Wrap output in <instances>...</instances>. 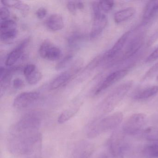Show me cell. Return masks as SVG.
<instances>
[{
	"mask_svg": "<svg viewBox=\"0 0 158 158\" xmlns=\"http://www.w3.org/2000/svg\"><path fill=\"white\" fill-rule=\"evenodd\" d=\"M76 3L77 9H78V10H82V9H84V7H85L83 2L76 1Z\"/></svg>",
	"mask_w": 158,
	"mask_h": 158,
	"instance_id": "37",
	"label": "cell"
},
{
	"mask_svg": "<svg viewBox=\"0 0 158 158\" xmlns=\"http://www.w3.org/2000/svg\"><path fill=\"white\" fill-rule=\"evenodd\" d=\"M16 27L17 24L14 21L9 19L1 22L0 25V30L1 31H3L7 29H14L16 28Z\"/></svg>",
	"mask_w": 158,
	"mask_h": 158,
	"instance_id": "24",
	"label": "cell"
},
{
	"mask_svg": "<svg viewBox=\"0 0 158 158\" xmlns=\"http://www.w3.org/2000/svg\"><path fill=\"white\" fill-rule=\"evenodd\" d=\"M145 136L149 140H158V130L150 127L145 130Z\"/></svg>",
	"mask_w": 158,
	"mask_h": 158,
	"instance_id": "25",
	"label": "cell"
},
{
	"mask_svg": "<svg viewBox=\"0 0 158 158\" xmlns=\"http://www.w3.org/2000/svg\"><path fill=\"white\" fill-rule=\"evenodd\" d=\"M13 87L15 89H21L24 85L23 81L20 78H16L13 81Z\"/></svg>",
	"mask_w": 158,
	"mask_h": 158,
	"instance_id": "33",
	"label": "cell"
},
{
	"mask_svg": "<svg viewBox=\"0 0 158 158\" xmlns=\"http://www.w3.org/2000/svg\"><path fill=\"white\" fill-rule=\"evenodd\" d=\"M122 133L114 132L108 142L110 153L114 158H123L125 145Z\"/></svg>",
	"mask_w": 158,
	"mask_h": 158,
	"instance_id": "5",
	"label": "cell"
},
{
	"mask_svg": "<svg viewBox=\"0 0 158 158\" xmlns=\"http://www.w3.org/2000/svg\"><path fill=\"white\" fill-rule=\"evenodd\" d=\"M83 38L84 37L81 34L79 33L74 34L68 39V44L71 48H75L83 40Z\"/></svg>",
	"mask_w": 158,
	"mask_h": 158,
	"instance_id": "22",
	"label": "cell"
},
{
	"mask_svg": "<svg viewBox=\"0 0 158 158\" xmlns=\"http://www.w3.org/2000/svg\"><path fill=\"white\" fill-rule=\"evenodd\" d=\"M15 9L19 10L20 11L23 12V13H25L29 11V7L26 3L20 1L16 7H15Z\"/></svg>",
	"mask_w": 158,
	"mask_h": 158,
	"instance_id": "31",
	"label": "cell"
},
{
	"mask_svg": "<svg viewBox=\"0 0 158 158\" xmlns=\"http://www.w3.org/2000/svg\"><path fill=\"white\" fill-rule=\"evenodd\" d=\"M40 93L37 92H25L16 96L13 102V106L17 109L27 108L38 99Z\"/></svg>",
	"mask_w": 158,
	"mask_h": 158,
	"instance_id": "7",
	"label": "cell"
},
{
	"mask_svg": "<svg viewBox=\"0 0 158 158\" xmlns=\"http://www.w3.org/2000/svg\"><path fill=\"white\" fill-rule=\"evenodd\" d=\"M158 59V47L147 58L146 62L153 61Z\"/></svg>",
	"mask_w": 158,
	"mask_h": 158,
	"instance_id": "35",
	"label": "cell"
},
{
	"mask_svg": "<svg viewBox=\"0 0 158 158\" xmlns=\"http://www.w3.org/2000/svg\"><path fill=\"white\" fill-rule=\"evenodd\" d=\"M132 31L131 30L125 32L117 41L115 42L113 47L107 51L102 56V61L106 60H110L114 58L123 49L124 47L125 44L126 43L129 35Z\"/></svg>",
	"mask_w": 158,
	"mask_h": 158,
	"instance_id": "10",
	"label": "cell"
},
{
	"mask_svg": "<svg viewBox=\"0 0 158 158\" xmlns=\"http://www.w3.org/2000/svg\"><path fill=\"white\" fill-rule=\"evenodd\" d=\"M127 70L123 69L115 71L109 75L97 89L95 95H99L114 84L123 79L127 75Z\"/></svg>",
	"mask_w": 158,
	"mask_h": 158,
	"instance_id": "9",
	"label": "cell"
},
{
	"mask_svg": "<svg viewBox=\"0 0 158 158\" xmlns=\"http://www.w3.org/2000/svg\"><path fill=\"white\" fill-rule=\"evenodd\" d=\"M36 70V67L34 64H27L23 70V74L25 77L29 76Z\"/></svg>",
	"mask_w": 158,
	"mask_h": 158,
	"instance_id": "29",
	"label": "cell"
},
{
	"mask_svg": "<svg viewBox=\"0 0 158 158\" xmlns=\"http://www.w3.org/2000/svg\"><path fill=\"white\" fill-rule=\"evenodd\" d=\"M46 25L47 27L51 31H59L64 27L63 18L60 15H52L47 19Z\"/></svg>",
	"mask_w": 158,
	"mask_h": 158,
	"instance_id": "12",
	"label": "cell"
},
{
	"mask_svg": "<svg viewBox=\"0 0 158 158\" xmlns=\"http://www.w3.org/2000/svg\"><path fill=\"white\" fill-rule=\"evenodd\" d=\"M144 40V35L138 34L134 37L129 41L123 52L122 60H128L134 56L142 47Z\"/></svg>",
	"mask_w": 158,
	"mask_h": 158,
	"instance_id": "8",
	"label": "cell"
},
{
	"mask_svg": "<svg viewBox=\"0 0 158 158\" xmlns=\"http://www.w3.org/2000/svg\"><path fill=\"white\" fill-rule=\"evenodd\" d=\"M146 122V115L144 114H134L125 121L122 127V131L126 135H136L141 130Z\"/></svg>",
	"mask_w": 158,
	"mask_h": 158,
	"instance_id": "4",
	"label": "cell"
},
{
	"mask_svg": "<svg viewBox=\"0 0 158 158\" xmlns=\"http://www.w3.org/2000/svg\"><path fill=\"white\" fill-rule=\"evenodd\" d=\"M98 158H114L112 156H111V155H109L108 154H105V153H104V154H102L101 155L99 156Z\"/></svg>",
	"mask_w": 158,
	"mask_h": 158,
	"instance_id": "38",
	"label": "cell"
},
{
	"mask_svg": "<svg viewBox=\"0 0 158 158\" xmlns=\"http://www.w3.org/2000/svg\"><path fill=\"white\" fill-rule=\"evenodd\" d=\"M39 54L43 59L49 61H56L61 56V51L60 48L49 41H45L40 45Z\"/></svg>",
	"mask_w": 158,
	"mask_h": 158,
	"instance_id": "6",
	"label": "cell"
},
{
	"mask_svg": "<svg viewBox=\"0 0 158 158\" xmlns=\"http://www.w3.org/2000/svg\"><path fill=\"white\" fill-rule=\"evenodd\" d=\"M17 33L18 31L16 28L1 31V39L2 41L12 40L17 36Z\"/></svg>",
	"mask_w": 158,
	"mask_h": 158,
	"instance_id": "20",
	"label": "cell"
},
{
	"mask_svg": "<svg viewBox=\"0 0 158 158\" xmlns=\"http://www.w3.org/2000/svg\"><path fill=\"white\" fill-rule=\"evenodd\" d=\"M92 10L93 23L89 37L91 39H94L102 33L108 23V19L106 15L102 12L98 2H96L93 3Z\"/></svg>",
	"mask_w": 158,
	"mask_h": 158,
	"instance_id": "3",
	"label": "cell"
},
{
	"mask_svg": "<svg viewBox=\"0 0 158 158\" xmlns=\"http://www.w3.org/2000/svg\"><path fill=\"white\" fill-rule=\"evenodd\" d=\"M157 80H158V77H157Z\"/></svg>",
	"mask_w": 158,
	"mask_h": 158,
	"instance_id": "39",
	"label": "cell"
},
{
	"mask_svg": "<svg viewBox=\"0 0 158 158\" xmlns=\"http://www.w3.org/2000/svg\"><path fill=\"white\" fill-rule=\"evenodd\" d=\"M158 12V1H149L145 7L143 13V20L148 21L154 17Z\"/></svg>",
	"mask_w": 158,
	"mask_h": 158,
	"instance_id": "15",
	"label": "cell"
},
{
	"mask_svg": "<svg viewBox=\"0 0 158 158\" xmlns=\"http://www.w3.org/2000/svg\"><path fill=\"white\" fill-rule=\"evenodd\" d=\"M73 59V55L72 54H68L66 55L64 59H63L56 66L57 70H61L65 68L68 64H70Z\"/></svg>",
	"mask_w": 158,
	"mask_h": 158,
	"instance_id": "26",
	"label": "cell"
},
{
	"mask_svg": "<svg viewBox=\"0 0 158 158\" xmlns=\"http://www.w3.org/2000/svg\"><path fill=\"white\" fill-rule=\"evenodd\" d=\"M158 92V86H152L141 89L134 96L136 100H145L155 96Z\"/></svg>",
	"mask_w": 158,
	"mask_h": 158,
	"instance_id": "16",
	"label": "cell"
},
{
	"mask_svg": "<svg viewBox=\"0 0 158 158\" xmlns=\"http://www.w3.org/2000/svg\"><path fill=\"white\" fill-rule=\"evenodd\" d=\"M158 39V29L157 30L156 32L153 34V35L151 37L149 40L148 42V45L150 46L152 44L154 43L155 41H156Z\"/></svg>",
	"mask_w": 158,
	"mask_h": 158,
	"instance_id": "36",
	"label": "cell"
},
{
	"mask_svg": "<svg viewBox=\"0 0 158 158\" xmlns=\"http://www.w3.org/2000/svg\"><path fill=\"white\" fill-rule=\"evenodd\" d=\"M79 108L77 107H73L71 109L65 110L58 117V122L59 123L63 124L70 120L77 112Z\"/></svg>",
	"mask_w": 158,
	"mask_h": 158,
	"instance_id": "18",
	"label": "cell"
},
{
	"mask_svg": "<svg viewBox=\"0 0 158 158\" xmlns=\"http://www.w3.org/2000/svg\"><path fill=\"white\" fill-rule=\"evenodd\" d=\"M93 152V148L89 144H84L78 150L76 158H90Z\"/></svg>",
	"mask_w": 158,
	"mask_h": 158,
	"instance_id": "19",
	"label": "cell"
},
{
	"mask_svg": "<svg viewBox=\"0 0 158 158\" xmlns=\"http://www.w3.org/2000/svg\"><path fill=\"white\" fill-rule=\"evenodd\" d=\"M42 73L39 71L36 70L34 73L26 77V78L29 85H35L42 79Z\"/></svg>",
	"mask_w": 158,
	"mask_h": 158,
	"instance_id": "21",
	"label": "cell"
},
{
	"mask_svg": "<svg viewBox=\"0 0 158 158\" xmlns=\"http://www.w3.org/2000/svg\"><path fill=\"white\" fill-rule=\"evenodd\" d=\"M28 41L29 40L28 39L23 40L9 53L5 61L6 66L12 67L20 59Z\"/></svg>",
	"mask_w": 158,
	"mask_h": 158,
	"instance_id": "11",
	"label": "cell"
},
{
	"mask_svg": "<svg viewBox=\"0 0 158 158\" xmlns=\"http://www.w3.org/2000/svg\"><path fill=\"white\" fill-rule=\"evenodd\" d=\"M100 8L102 11L108 13L110 11L114 5V1H103L98 2Z\"/></svg>",
	"mask_w": 158,
	"mask_h": 158,
	"instance_id": "23",
	"label": "cell"
},
{
	"mask_svg": "<svg viewBox=\"0 0 158 158\" xmlns=\"http://www.w3.org/2000/svg\"><path fill=\"white\" fill-rule=\"evenodd\" d=\"M123 119V113L116 112L96 120L89 127L88 136L90 138H93L103 133L113 130L121 123Z\"/></svg>",
	"mask_w": 158,
	"mask_h": 158,
	"instance_id": "1",
	"label": "cell"
},
{
	"mask_svg": "<svg viewBox=\"0 0 158 158\" xmlns=\"http://www.w3.org/2000/svg\"><path fill=\"white\" fill-rule=\"evenodd\" d=\"M158 73V62L154 64L152 67H151L148 72L143 77V80L150 78L153 77L154 75Z\"/></svg>",
	"mask_w": 158,
	"mask_h": 158,
	"instance_id": "27",
	"label": "cell"
},
{
	"mask_svg": "<svg viewBox=\"0 0 158 158\" xmlns=\"http://www.w3.org/2000/svg\"><path fill=\"white\" fill-rule=\"evenodd\" d=\"M132 81H127L116 87L105 98L101 104L100 110L102 114L111 111L124 98L133 86Z\"/></svg>",
	"mask_w": 158,
	"mask_h": 158,
	"instance_id": "2",
	"label": "cell"
},
{
	"mask_svg": "<svg viewBox=\"0 0 158 158\" xmlns=\"http://www.w3.org/2000/svg\"><path fill=\"white\" fill-rule=\"evenodd\" d=\"M136 13V10L134 7H127L115 13L114 15V19L116 23H120L125 22Z\"/></svg>",
	"mask_w": 158,
	"mask_h": 158,
	"instance_id": "14",
	"label": "cell"
},
{
	"mask_svg": "<svg viewBox=\"0 0 158 158\" xmlns=\"http://www.w3.org/2000/svg\"><path fill=\"white\" fill-rule=\"evenodd\" d=\"M10 13L7 7H2L0 9V18L2 21L9 20Z\"/></svg>",
	"mask_w": 158,
	"mask_h": 158,
	"instance_id": "28",
	"label": "cell"
},
{
	"mask_svg": "<svg viewBox=\"0 0 158 158\" xmlns=\"http://www.w3.org/2000/svg\"><path fill=\"white\" fill-rule=\"evenodd\" d=\"M143 153L148 158H158V142L147 145L143 149Z\"/></svg>",
	"mask_w": 158,
	"mask_h": 158,
	"instance_id": "17",
	"label": "cell"
},
{
	"mask_svg": "<svg viewBox=\"0 0 158 158\" xmlns=\"http://www.w3.org/2000/svg\"><path fill=\"white\" fill-rule=\"evenodd\" d=\"M67 9L73 15H76L77 8L76 1H68L67 4Z\"/></svg>",
	"mask_w": 158,
	"mask_h": 158,
	"instance_id": "30",
	"label": "cell"
},
{
	"mask_svg": "<svg viewBox=\"0 0 158 158\" xmlns=\"http://www.w3.org/2000/svg\"><path fill=\"white\" fill-rule=\"evenodd\" d=\"M47 14V10L45 8H40L36 12V15L39 19H42L46 17Z\"/></svg>",
	"mask_w": 158,
	"mask_h": 158,
	"instance_id": "34",
	"label": "cell"
},
{
	"mask_svg": "<svg viewBox=\"0 0 158 158\" xmlns=\"http://www.w3.org/2000/svg\"><path fill=\"white\" fill-rule=\"evenodd\" d=\"M19 2V1H13V0H4L2 1V4L7 8L10 7V8H15Z\"/></svg>",
	"mask_w": 158,
	"mask_h": 158,
	"instance_id": "32",
	"label": "cell"
},
{
	"mask_svg": "<svg viewBox=\"0 0 158 158\" xmlns=\"http://www.w3.org/2000/svg\"><path fill=\"white\" fill-rule=\"evenodd\" d=\"M73 74H74L71 70L62 73L51 83L49 86L50 89L54 90L62 86L71 79Z\"/></svg>",
	"mask_w": 158,
	"mask_h": 158,
	"instance_id": "13",
	"label": "cell"
}]
</instances>
